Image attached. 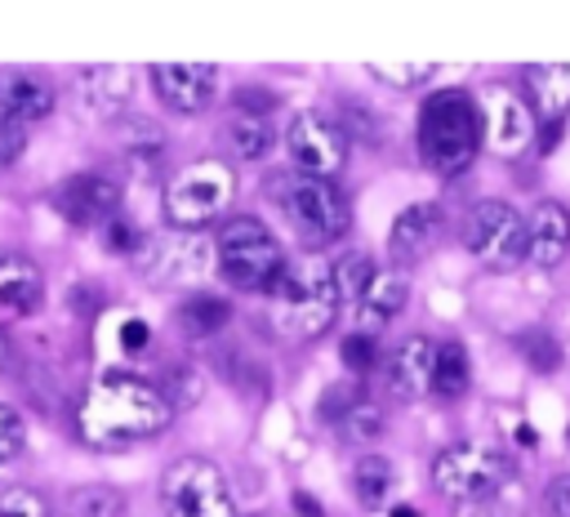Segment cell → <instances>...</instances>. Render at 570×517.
<instances>
[{"label":"cell","mask_w":570,"mask_h":517,"mask_svg":"<svg viewBox=\"0 0 570 517\" xmlns=\"http://www.w3.org/2000/svg\"><path fill=\"white\" fill-rule=\"evenodd\" d=\"M169 419L174 401L129 370H102L80 401V437L89 446H125L138 437H156L169 428Z\"/></svg>","instance_id":"obj_1"},{"label":"cell","mask_w":570,"mask_h":517,"mask_svg":"<svg viewBox=\"0 0 570 517\" xmlns=\"http://www.w3.org/2000/svg\"><path fill=\"white\" fill-rule=\"evenodd\" d=\"M485 143V116L468 89H436L419 111V156L436 174H463Z\"/></svg>","instance_id":"obj_2"},{"label":"cell","mask_w":570,"mask_h":517,"mask_svg":"<svg viewBox=\"0 0 570 517\" xmlns=\"http://www.w3.org/2000/svg\"><path fill=\"white\" fill-rule=\"evenodd\" d=\"M276 299V325L289 339H316L330 330L338 312V290H334V267L330 263H285L281 281L272 285Z\"/></svg>","instance_id":"obj_3"},{"label":"cell","mask_w":570,"mask_h":517,"mask_svg":"<svg viewBox=\"0 0 570 517\" xmlns=\"http://www.w3.org/2000/svg\"><path fill=\"white\" fill-rule=\"evenodd\" d=\"M218 245V272L236 285V290H258V294H272V285L281 281L285 272V250L281 241L258 223V218H232L218 227L214 236Z\"/></svg>","instance_id":"obj_4"},{"label":"cell","mask_w":570,"mask_h":517,"mask_svg":"<svg viewBox=\"0 0 570 517\" xmlns=\"http://www.w3.org/2000/svg\"><path fill=\"white\" fill-rule=\"evenodd\" d=\"M232 192H236V174H232L227 160H214V156L191 160L165 187V218L178 232H196V227L214 223L227 209Z\"/></svg>","instance_id":"obj_5"},{"label":"cell","mask_w":570,"mask_h":517,"mask_svg":"<svg viewBox=\"0 0 570 517\" xmlns=\"http://www.w3.org/2000/svg\"><path fill=\"white\" fill-rule=\"evenodd\" d=\"M281 209L294 223L298 241L307 245H330L352 223L343 192L330 178H312V174H294L289 183H281Z\"/></svg>","instance_id":"obj_6"},{"label":"cell","mask_w":570,"mask_h":517,"mask_svg":"<svg viewBox=\"0 0 570 517\" xmlns=\"http://www.w3.org/2000/svg\"><path fill=\"white\" fill-rule=\"evenodd\" d=\"M463 245L468 254L490 272H512L525 263V218L508 201H476L463 218Z\"/></svg>","instance_id":"obj_7"},{"label":"cell","mask_w":570,"mask_h":517,"mask_svg":"<svg viewBox=\"0 0 570 517\" xmlns=\"http://www.w3.org/2000/svg\"><path fill=\"white\" fill-rule=\"evenodd\" d=\"M432 481L445 499H485L508 481V459L490 441H459L432 459Z\"/></svg>","instance_id":"obj_8"},{"label":"cell","mask_w":570,"mask_h":517,"mask_svg":"<svg viewBox=\"0 0 570 517\" xmlns=\"http://www.w3.org/2000/svg\"><path fill=\"white\" fill-rule=\"evenodd\" d=\"M160 499L169 517H236L232 508V490L223 481V472L209 459H174L160 477Z\"/></svg>","instance_id":"obj_9"},{"label":"cell","mask_w":570,"mask_h":517,"mask_svg":"<svg viewBox=\"0 0 570 517\" xmlns=\"http://www.w3.org/2000/svg\"><path fill=\"white\" fill-rule=\"evenodd\" d=\"M285 152L289 160L298 165V174H312V178H334L347 160V138L343 129L321 116V111H298L285 129Z\"/></svg>","instance_id":"obj_10"},{"label":"cell","mask_w":570,"mask_h":517,"mask_svg":"<svg viewBox=\"0 0 570 517\" xmlns=\"http://www.w3.org/2000/svg\"><path fill=\"white\" fill-rule=\"evenodd\" d=\"M218 267V245L200 232H169L147 250V276L156 285H191Z\"/></svg>","instance_id":"obj_11"},{"label":"cell","mask_w":570,"mask_h":517,"mask_svg":"<svg viewBox=\"0 0 570 517\" xmlns=\"http://www.w3.org/2000/svg\"><path fill=\"white\" fill-rule=\"evenodd\" d=\"M151 89L169 111H205L218 94V71L209 62H156L151 67Z\"/></svg>","instance_id":"obj_12"},{"label":"cell","mask_w":570,"mask_h":517,"mask_svg":"<svg viewBox=\"0 0 570 517\" xmlns=\"http://www.w3.org/2000/svg\"><path fill=\"white\" fill-rule=\"evenodd\" d=\"M120 205V187L102 174H71L67 183H58L53 192V209L76 223V227H94V223H107Z\"/></svg>","instance_id":"obj_13"},{"label":"cell","mask_w":570,"mask_h":517,"mask_svg":"<svg viewBox=\"0 0 570 517\" xmlns=\"http://www.w3.org/2000/svg\"><path fill=\"white\" fill-rule=\"evenodd\" d=\"M432 374H436V343L428 334H405L387 357V388L414 401L432 392Z\"/></svg>","instance_id":"obj_14"},{"label":"cell","mask_w":570,"mask_h":517,"mask_svg":"<svg viewBox=\"0 0 570 517\" xmlns=\"http://www.w3.org/2000/svg\"><path fill=\"white\" fill-rule=\"evenodd\" d=\"M485 138H490V147L499 156H521L530 147V138H534V111L508 89L490 94V103H485Z\"/></svg>","instance_id":"obj_15"},{"label":"cell","mask_w":570,"mask_h":517,"mask_svg":"<svg viewBox=\"0 0 570 517\" xmlns=\"http://www.w3.org/2000/svg\"><path fill=\"white\" fill-rule=\"evenodd\" d=\"M525 258L534 267H557L566 254H570V214L557 205V201H539L534 214L525 218Z\"/></svg>","instance_id":"obj_16"},{"label":"cell","mask_w":570,"mask_h":517,"mask_svg":"<svg viewBox=\"0 0 570 517\" xmlns=\"http://www.w3.org/2000/svg\"><path fill=\"white\" fill-rule=\"evenodd\" d=\"M40 294H45L40 267L18 250H0V312L27 316V312H36Z\"/></svg>","instance_id":"obj_17"},{"label":"cell","mask_w":570,"mask_h":517,"mask_svg":"<svg viewBox=\"0 0 570 517\" xmlns=\"http://www.w3.org/2000/svg\"><path fill=\"white\" fill-rule=\"evenodd\" d=\"M436 236H441V209L436 205H410V209H401L392 218L387 250H392V258L414 263L436 245Z\"/></svg>","instance_id":"obj_18"},{"label":"cell","mask_w":570,"mask_h":517,"mask_svg":"<svg viewBox=\"0 0 570 517\" xmlns=\"http://www.w3.org/2000/svg\"><path fill=\"white\" fill-rule=\"evenodd\" d=\"M0 111L13 116V120H45L53 111V89L36 76V71H13L4 67L0 71Z\"/></svg>","instance_id":"obj_19"},{"label":"cell","mask_w":570,"mask_h":517,"mask_svg":"<svg viewBox=\"0 0 570 517\" xmlns=\"http://www.w3.org/2000/svg\"><path fill=\"white\" fill-rule=\"evenodd\" d=\"M405 299H410V281L401 272H374L370 285H365V294H361V308L352 316L361 321L365 334H379L405 308Z\"/></svg>","instance_id":"obj_20"},{"label":"cell","mask_w":570,"mask_h":517,"mask_svg":"<svg viewBox=\"0 0 570 517\" xmlns=\"http://www.w3.org/2000/svg\"><path fill=\"white\" fill-rule=\"evenodd\" d=\"M525 80H530L534 116L543 125H557L570 111V62H539L525 71Z\"/></svg>","instance_id":"obj_21"},{"label":"cell","mask_w":570,"mask_h":517,"mask_svg":"<svg viewBox=\"0 0 570 517\" xmlns=\"http://www.w3.org/2000/svg\"><path fill=\"white\" fill-rule=\"evenodd\" d=\"M392 481L396 477H392V464L383 455H361L352 468V490L365 508H383L392 499Z\"/></svg>","instance_id":"obj_22"},{"label":"cell","mask_w":570,"mask_h":517,"mask_svg":"<svg viewBox=\"0 0 570 517\" xmlns=\"http://www.w3.org/2000/svg\"><path fill=\"white\" fill-rule=\"evenodd\" d=\"M334 267V290H338V303H347L352 312L361 308V294H365V285H370V276L379 272L365 254H343L338 263H330Z\"/></svg>","instance_id":"obj_23"},{"label":"cell","mask_w":570,"mask_h":517,"mask_svg":"<svg viewBox=\"0 0 570 517\" xmlns=\"http://www.w3.org/2000/svg\"><path fill=\"white\" fill-rule=\"evenodd\" d=\"M468 388V352L463 343H436V374H432V392L441 397H459Z\"/></svg>","instance_id":"obj_24"},{"label":"cell","mask_w":570,"mask_h":517,"mask_svg":"<svg viewBox=\"0 0 570 517\" xmlns=\"http://www.w3.org/2000/svg\"><path fill=\"white\" fill-rule=\"evenodd\" d=\"M67 513L71 517H120L125 513V495L111 486H76L67 495Z\"/></svg>","instance_id":"obj_25"},{"label":"cell","mask_w":570,"mask_h":517,"mask_svg":"<svg viewBox=\"0 0 570 517\" xmlns=\"http://www.w3.org/2000/svg\"><path fill=\"white\" fill-rule=\"evenodd\" d=\"M223 321H227V303H223V299H209V294H196V299H187V303L178 308V325H183L191 339L214 334Z\"/></svg>","instance_id":"obj_26"},{"label":"cell","mask_w":570,"mask_h":517,"mask_svg":"<svg viewBox=\"0 0 570 517\" xmlns=\"http://www.w3.org/2000/svg\"><path fill=\"white\" fill-rule=\"evenodd\" d=\"M227 138H232L236 156H245V160H258V156L272 152V129H267L263 116H236L232 129H227Z\"/></svg>","instance_id":"obj_27"},{"label":"cell","mask_w":570,"mask_h":517,"mask_svg":"<svg viewBox=\"0 0 570 517\" xmlns=\"http://www.w3.org/2000/svg\"><path fill=\"white\" fill-rule=\"evenodd\" d=\"M0 517H53L45 495L31 486H4L0 490Z\"/></svg>","instance_id":"obj_28"},{"label":"cell","mask_w":570,"mask_h":517,"mask_svg":"<svg viewBox=\"0 0 570 517\" xmlns=\"http://www.w3.org/2000/svg\"><path fill=\"white\" fill-rule=\"evenodd\" d=\"M370 76L374 80H387L396 89H410V85L432 80V62H370Z\"/></svg>","instance_id":"obj_29"},{"label":"cell","mask_w":570,"mask_h":517,"mask_svg":"<svg viewBox=\"0 0 570 517\" xmlns=\"http://www.w3.org/2000/svg\"><path fill=\"white\" fill-rule=\"evenodd\" d=\"M22 152H27V125L0 111V169L18 165V156H22Z\"/></svg>","instance_id":"obj_30"},{"label":"cell","mask_w":570,"mask_h":517,"mask_svg":"<svg viewBox=\"0 0 570 517\" xmlns=\"http://www.w3.org/2000/svg\"><path fill=\"white\" fill-rule=\"evenodd\" d=\"M22 441H27V423H22V414H18L13 406L0 401V464L13 459V455L22 450Z\"/></svg>","instance_id":"obj_31"},{"label":"cell","mask_w":570,"mask_h":517,"mask_svg":"<svg viewBox=\"0 0 570 517\" xmlns=\"http://www.w3.org/2000/svg\"><path fill=\"white\" fill-rule=\"evenodd\" d=\"M343 365H347L352 374L370 370V365H374V334H365V330H352V334L343 339Z\"/></svg>","instance_id":"obj_32"},{"label":"cell","mask_w":570,"mask_h":517,"mask_svg":"<svg viewBox=\"0 0 570 517\" xmlns=\"http://www.w3.org/2000/svg\"><path fill=\"white\" fill-rule=\"evenodd\" d=\"M543 513L548 517H570V472H557L543 486Z\"/></svg>","instance_id":"obj_33"},{"label":"cell","mask_w":570,"mask_h":517,"mask_svg":"<svg viewBox=\"0 0 570 517\" xmlns=\"http://www.w3.org/2000/svg\"><path fill=\"white\" fill-rule=\"evenodd\" d=\"M352 410H356V388H347V383H338V388H330L321 397V414L325 419H338V414H352Z\"/></svg>","instance_id":"obj_34"},{"label":"cell","mask_w":570,"mask_h":517,"mask_svg":"<svg viewBox=\"0 0 570 517\" xmlns=\"http://www.w3.org/2000/svg\"><path fill=\"white\" fill-rule=\"evenodd\" d=\"M151 343V330H147V321H138V316H129L125 325H120V348H129V352H138V348H147Z\"/></svg>","instance_id":"obj_35"},{"label":"cell","mask_w":570,"mask_h":517,"mask_svg":"<svg viewBox=\"0 0 570 517\" xmlns=\"http://www.w3.org/2000/svg\"><path fill=\"white\" fill-rule=\"evenodd\" d=\"M134 241H138L134 223H125V218H111V223H107V245H111V250H134Z\"/></svg>","instance_id":"obj_36"},{"label":"cell","mask_w":570,"mask_h":517,"mask_svg":"<svg viewBox=\"0 0 570 517\" xmlns=\"http://www.w3.org/2000/svg\"><path fill=\"white\" fill-rule=\"evenodd\" d=\"M294 508H298L303 517H321V508H316V504H312L307 495H294Z\"/></svg>","instance_id":"obj_37"},{"label":"cell","mask_w":570,"mask_h":517,"mask_svg":"<svg viewBox=\"0 0 570 517\" xmlns=\"http://www.w3.org/2000/svg\"><path fill=\"white\" fill-rule=\"evenodd\" d=\"M517 437H521V446H534V441H539V432H530V428H525V423H521V428H517Z\"/></svg>","instance_id":"obj_38"},{"label":"cell","mask_w":570,"mask_h":517,"mask_svg":"<svg viewBox=\"0 0 570 517\" xmlns=\"http://www.w3.org/2000/svg\"><path fill=\"white\" fill-rule=\"evenodd\" d=\"M4 365H9V334L0 330V370H4Z\"/></svg>","instance_id":"obj_39"},{"label":"cell","mask_w":570,"mask_h":517,"mask_svg":"<svg viewBox=\"0 0 570 517\" xmlns=\"http://www.w3.org/2000/svg\"><path fill=\"white\" fill-rule=\"evenodd\" d=\"M392 517H419V513H414L410 504H396V508H392Z\"/></svg>","instance_id":"obj_40"}]
</instances>
